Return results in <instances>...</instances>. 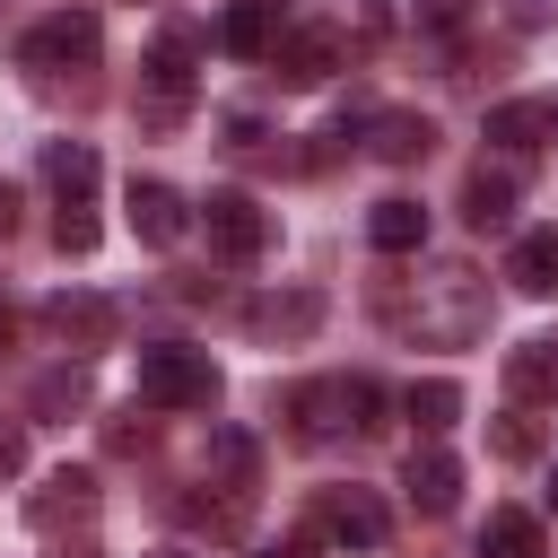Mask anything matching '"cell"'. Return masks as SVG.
<instances>
[{
  "label": "cell",
  "mask_w": 558,
  "mask_h": 558,
  "mask_svg": "<svg viewBox=\"0 0 558 558\" xmlns=\"http://www.w3.org/2000/svg\"><path fill=\"white\" fill-rule=\"evenodd\" d=\"M384 323L418 349H471L488 331V279L471 262H427L384 288Z\"/></svg>",
  "instance_id": "6da1fadb"
},
{
  "label": "cell",
  "mask_w": 558,
  "mask_h": 558,
  "mask_svg": "<svg viewBox=\"0 0 558 558\" xmlns=\"http://www.w3.org/2000/svg\"><path fill=\"white\" fill-rule=\"evenodd\" d=\"M375 410H384V392H375L366 375H314V384L288 392V427H296L305 445H340V436L375 427Z\"/></svg>",
  "instance_id": "7a4b0ae2"
},
{
  "label": "cell",
  "mask_w": 558,
  "mask_h": 558,
  "mask_svg": "<svg viewBox=\"0 0 558 558\" xmlns=\"http://www.w3.org/2000/svg\"><path fill=\"white\" fill-rule=\"evenodd\" d=\"M140 401H148V410H209V401H218L209 349H183V340L140 349Z\"/></svg>",
  "instance_id": "3957f363"
},
{
  "label": "cell",
  "mask_w": 558,
  "mask_h": 558,
  "mask_svg": "<svg viewBox=\"0 0 558 558\" xmlns=\"http://www.w3.org/2000/svg\"><path fill=\"white\" fill-rule=\"evenodd\" d=\"M96 52H105L96 9H52L44 26H26V35H17V70H35V78H52V70H87Z\"/></svg>",
  "instance_id": "277c9868"
},
{
  "label": "cell",
  "mask_w": 558,
  "mask_h": 558,
  "mask_svg": "<svg viewBox=\"0 0 558 558\" xmlns=\"http://www.w3.org/2000/svg\"><path fill=\"white\" fill-rule=\"evenodd\" d=\"M192 61H201V35L192 26H166L157 44H148V61H140V113L166 131V122H183V96H192Z\"/></svg>",
  "instance_id": "5b68a950"
},
{
  "label": "cell",
  "mask_w": 558,
  "mask_h": 558,
  "mask_svg": "<svg viewBox=\"0 0 558 558\" xmlns=\"http://www.w3.org/2000/svg\"><path fill=\"white\" fill-rule=\"evenodd\" d=\"M201 227H209V244H218L227 262H262V253H270V209H262L253 192H209V201H201Z\"/></svg>",
  "instance_id": "8992f818"
},
{
  "label": "cell",
  "mask_w": 558,
  "mask_h": 558,
  "mask_svg": "<svg viewBox=\"0 0 558 558\" xmlns=\"http://www.w3.org/2000/svg\"><path fill=\"white\" fill-rule=\"evenodd\" d=\"M340 61H349L340 26H279V44H270V70H279L288 87H323Z\"/></svg>",
  "instance_id": "52a82bcc"
},
{
  "label": "cell",
  "mask_w": 558,
  "mask_h": 558,
  "mask_svg": "<svg viewBox=\"0 0 558 558\" xmlns=\"http://www.w3.org/2000/svg\"><path fill=\"white\" fill-rule=\"evenodd\" d=\"M244 323H253V340H314V323H323V288H270V296L244 305Z\"/></svg>",
  "instance_id": "ba28073f"
},
{
  "label": "cell",
  "mask_w": 558,
  "mask_h": 558,
  "mask_svg": "<svg viewBox=\"0 0 558 558\" xmlns=\"http://www.w3.org/2000/svg\"><path fill=\"white\" fill-rule=\"evenodd\" d=\"M323 532H331L340 549H384L392 514H384L375 488H331V497H323Z\"/></svg>",
  "instance_id": "9c48e42d"
},
{
  "label": "cell",
  "mask_w": 558,
  "mask_h": 558,
  "mask_svg": "<svg viewBox=\"0 0 558 558\" xmlns=\"http://www.w3.org/2000/svg\"><path fill=\"white\" fill-rule=\"evenodd\" d=\"M183 227H192V201L174 192V183H131V235L140 244H183Z\"/></svg>",
  "instance_id": "30bf717a"
},
{
  "label": "cell",
  "mask_w": 558,
  "mask_h": 558,
  "mask_svg": "<svg viewBox=\"0 0 558 558\" xmlns=\"http://www.w3.org/2000/svg\"><path fill=\"white\" fill-rule=\"evenodd\" d=\"M96 514V471H52L35 497H26V523L35 532H61V523H87Z\"/></svg>",
  "instance_id": "8fae6325"
},
{
  "label": "cell",
  "mask_w": 558,
  "mask_h": 558,
  "mask_svg": "<svg viewBox=\"0 0 558 558\" xmlns=\"http://www.w3.org/2000/svg\"><path fill=\"white\" fill-rule=\"evenodd\" d=\"M401 488H410V506H418V514H453V506H462V462H453L445 445H427V453H410Z\"/></svg>",
  "instance_id": "7c38bea8"
},
{
  "label": "cell",
  "mask_w": 558,
  "mask_h": 558,
  "mask_svg": "<svg viewBox=\"0 0 558 558\" xmlns=\"http://www.w3.org/2000/svg\"><path fill=\"white\" fill-rule=\"evenodd\" d=\"M506 392H514L523 410H558V340L506 349Z\"/></svg>",
  "instance_id": "4fadbf2b"
},
{
  "label": "cell",
  "mask_w": 558,
  "mask_h": 558,
  "mask_svg": "<svg viewBox=\"0 0 558 558\" xmlns=\"http://www.w3.org/2000/svg\"><path fill=\"white\" fill-rule=\"evenodd\" d=\"M436 148V122L427 113H366V157H384V166H418Z\"/></svg>",
  "instance_id": "5bb4252c"
},
{
  "label": "cell",
  "mask_w": 558,
  "mask_h": 558,
  "mask_svg": "<svg viewBox=\"0 0 558 558\" xmlns=\"http://www.w3.org/2000/svg\"><path fill=\"white\" fill-rule=\"evenodd\" d=\"M514 192H523V174H514V166H471V174H462V218L488 235V227H506V218H514Z\"/></svg>",
  "instance_id": "9a60e30c"
},
{
  "label": "cell",
  "mask_w": 558,
  "mask_h": 558,
  "mask_svg": "<svg viewBox=\"0 0 558 558\" xmlns=\"http://www.w3.org/2000/svg\"><path fill=\"white\" fill-rule=\"evenodd\" d=\"M44 323H52L70 349H105V340H113V305H105V296H87V288L52 296V305H44Z\"/></svg>",
  "instance_id": "2e32d148"
},
{
  "label": "cell",
  "mask_w": 558,
  "mask_h": 558,
  "mask_svg": "<svg viewBox=\"0 0 558 558\" xmlns=\"http://www.w3.org/2000/svg\"><path fill=\"white\" fill-rule=\"evenodd\" d=\"M218 44H227L235 61H270V44H279V0H235V9L218 17Z\"/></svg>",
  "instance_id": "e0dca14e"
},
{
  "label": "cell",
  "mask_w": 558,
  "mask_h": 558,
  "mask_svg": "<svg viewBox=\"0 0 558 558\" xmlns=\"http://www.w3.org/2000/svg\"><path fill=\"white\" fill-rule=\"evenodd\" d=\"M488 140L497 148H541V140H558V105L549 96H514V105L488 113Z\"/></svg>",
  "instance_id": "ac0fdd59"
},
{
  "label": "cell",
  "mask_w": 558,
  "mask_h": 558,
  "mask_svg": "<svg viewBox=\"0 0 558 558\" xmlns=\"http://www.w3.org/2000/svg\"><path fill=\"white\" fill-rule=\"evenodd\" d=\"M506 279H514L523 296H558V227H532V235H514V253H506Z\"/></svg>",
  "instance_id": "d6986e66"
},
{
  "label": "cell",
  "mask_w": 558,
  "mask_h": 558,
  "mask_svg": "<svg viewBox=\"0 0 558 558\" xmlns=\"http://www.w3.org/2000/svg\"><path fill=\"white\" fill-rule=\"evenodd\" d=\"M480 558H549V541H541V514H523V506H497V514L480 523Z\"/></svg>",
  "instance_id": "ffe728a7"
},
{
  "label": "cell",
  "mask_w": 558,
  "mask_h": 558,
  "mask_svg": "<svg viewBox=\"0 0 558 558\" xmlns=\"http://www.w3.org/2000/svg\"><path fill=\"white\" fill-rule=\"evenodd\" d=\"M96 174H105V166H96V148H87V140H44V183H52L61 201H87V192H96Z\"/></svg>",
  "instance_id": "44dd1931"
},
{
  "label": "cell",
  "mask_w": 558,
  "mask_h": 558,
  "mask_svg": "<svg viewBox=\"0 0 558 558\" xmlns=\"http://www.w3.org/2000/svg\"><path fill=\"white\" fill-rule=\"evenodd\" d=\"M366 235H375V253H418V244H427V209L392 192V201L366 209Z\"/></svg>",
  "instance_id": "7402d4cb"
},
{
  "label": "cell",
  "mask_w": 558,
  "mask_h": 558,
  "mask_svg": "<svg viewBox=\"0 0 558 558\" xmlns=\"http://www.w3.org/2000/svg\"><path fill=\"white\" fill-rule=\"evenodd\" d=\"M401 410H410V427H418V436H445V427L462 418V384H453V375H427V384H410V392H401Z\"/></svg>",
  "instance_id": "603a6c76"
},
{
  "label": "cell",
  "mask_w": 558,
  "mask_h": 558,
  "mask_svg": "<svg viewBox=\"0 0 558 558\" xmlns=\"http://www.w3.org/2000/svg\"><path fill=\"white\" fill-rule=\"evenodd\" d=\"M488 445H497V453H506V462H532V453H541V427H532V418H514V410H506V418H488Z\"/></svg>",
  "instance_id": "cb8c5ba5"
},
{
  "label": "cell",
  "mask_w": 558,
  "mask_h": 558,
  "mask_svg": "<svg viewBox=\"0 0 558 558\" xmlns=\"http://www.w3.org/2000/svg\"><path fill=\"white\" fill-rule=\"evenodd\" d=\"M52 244H61V253H96V218H87V201H61V218H52Z\"/></svg>",
  "instance_id": "d4e9b609"
},
{
  "label": "cell",
  "mask_w": 558,
  "mask_h": 558,
  "mask_svg": "<svg viewBox=\"0 0 558 558\" xmlns=\"http://www.w3.org/2000/svg\"><path fill=\"white\" fill-rule=\"evenodd\" d=\"M35 410H87V375L70 366V375H44L35 384Z\"/></svg>",
  "instance_id": "484cf974"
},
{
  "label": "cell",
  "mask_w": 558,
  "mask_h": 558,
  "mask_svg": "<svg viewBox=\"0 0 558 558\" xmlns=\"http://www.w3.org/2000/svg\"><path fill=\"white\" fill-rule=\"evenodd\" d=\"M506 26L514 35H541V26H558V0H506Z\"/></svg>",
  "instance_id": "4316f807"
},
{
  "label": "cell",
  "mask_w": 558,
  "mask_h": 558,
  "mask_svg": "<svg viewBox=\"0 0 558 558\" xmlns=\"http://www.w3.org/2000/svg\"><path fill=\"white\" fill-rule=\"evenodd\" d=\"M105 436H113V445H122V453H131V445H148V418H140V410H131V418H113V427H105Z\"/></svg>",
  "instance_id": "83f0119b"
},
{
  "label": "cell",
  "mask_w": 558,
  "mask_h": 558,
  "mask_svg": "<svg viewBox=\"0 0 558 558\" xmlns=\"http://www.w3.org/2000/svg\"><path fill=\"white\" fill-rule=\"evenodd\" d=\"M9 471H26V436H17V427H0V480H9Z\"/></svg>",
  "instance_id": "f1b7e54d"
},
{
  "label": "cell",
  "mask_w": 558,
  "mask_h": 558,
  "mask_svg": "<svg viewBox=\"0 0 558 558\" xmlns=\"http://www.w3.org/2000/svg\"><path fill=\"white\" fill-rule=\"evenodd\" d=\"M462 17V0H418V26H453Z\"/></svg>",
  "instance_id": "f546056e"
},
{
  "label": "cell",
  "mask_w": 558,
  "mask_h": 558,
  "mask_svg": "<svg viewBox=\"0 0 558 558\" xmlns=\"http://www.w3.org/2000/svg\"><path fill=\"white\" fill-rule=\"evenodd\" d=\"M9 235H17V192L0 183V244H9Z\"/></svg>",
  "instance_id": "4dcf8cb0"
},
{
  "label": "cell",
  "mask_w": 558,
  "mask_h": 558,
  "mask_svg": "<svg viewBox=\"0 0 558 558\" xmlns=\"http://www.w3.org/2000/svg\"><path fill=\"white\" fill-rule=\"evenodd\" d=\"M52 558H105V549H96V541H61Z\"/></svg>",
  "instance_id": "1f68e13d"
},
{
  "label": "cell",
  "mask_w": 558,
  "mask_h": 558,
  "mask_svg": "<svg viewBox=\"0 0 558 558\" xmlns=\"http://www.w3.org/2000/svg\"><path fill=\"white\" fill-rule=\"evenodd\" d=\"M270 558H305V541H279V549H270Z\"/></svg>",
  "instance_id": "d6a6232c"
},
{
  "label": "cell",
  "mask_w": 558,
  "mask_h": 558,
  "mask_svg": "<svg viewBox=\"0 0 558 558\" xmlns=\"http://www.w3.org/2000/svg\"><path fill=\"white\" fill-rule=\"evenodd\" d=\"M0 340H9V305H0Z\"/></svg>",
  "instance_id": "836d02e7"
},
{
  "label": "cell",
  "mask_w": 558,
  "mask_h": 558,
  "mask_svg": "<svg viewBox=\"0 0 558 558\" xmlns=\"http://www.w3.org/2000/svg\"><path fill=\"white\" fill-rule=\"evenodd\" d=\"M157 558H183V549H157Z\"/></svg>",
  "instance_id": "e575fe53"
},
{
  "label": "cell",
  "mask_w": 558,
  "mask_h": 558,
  "mask_svg": "<svg viewBox=\"0 0 558 558\" xmlns=\"http://www.w3.org/2000/svg\"><path fill=\"white\" fill-rule=\"evenodd\" d=\"M549 497H558V480H549Z\"/></svg>",
  "instance_id": "d590c367"
}]
</instances>
